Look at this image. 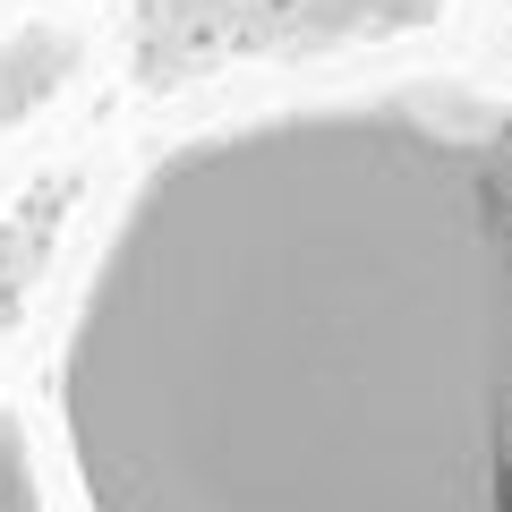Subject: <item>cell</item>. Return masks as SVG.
<instances>
[{"instance_id":"1","label":"cell","mask_w":512,"mask_h":512,"mask_svg":"<svg viewBox=\"0 0 512 512\" xmlns=\"http://www.w3.org/2000/svg\"><path fill=\"white\" fill-rule=\"evenodd\" d=\"M60 419L94 512H512V103L180 146L94 265Z\"/></svg>"},{"instance_id":"2","label":"cell","mask_w":512,"mask_h":512,"mask_svg":"<svg viewBox=\"0 0 512 512\" xmlns=\"http://www.w3.org/2000/svg\"><path fill=\"white\" fill-rule=\"evenodd\" d=\"M0 512H43V487H35V453H26V427L0 410Z\"/></svg>"}]
</instances>
